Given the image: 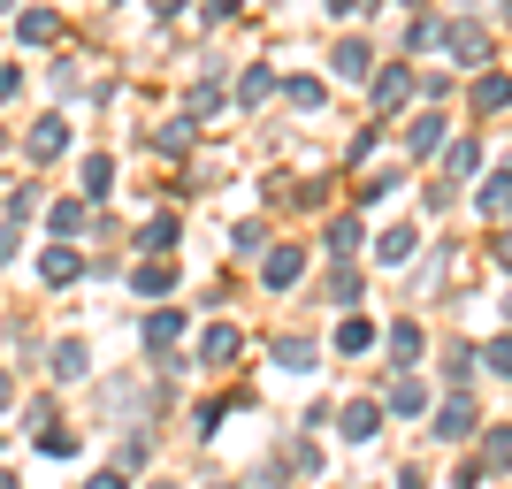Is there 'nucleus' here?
<instances>
[{"label": "nucleus", "mask_w": 512, "mask_h": 489, "mask_svg": "<svg viewBox=\"0 0 512 489\" xmlns=\"http://www.w3.org/2000/svg\"><path fill=\"white\" fill-rule=\"evenodd\" d=\"M169 283H176V260L169 253H146L138 268H130V291H138V298H161Z\"/></svg>", "instance_id": "7"}, {"label": "nucleus", "mask_w": 512, "mask_h": 489, "mask_svg": "<svg viewBox=\"0 0 512 489\" xmlns=\"http://www.w3.org/2000/svg\"><path fill=\"white\" fill-rule=\"evenodd\" d=\"M107 192H115V161H107V153H85V169H77V199L100 207Z\"/></svg>", "instance_id": "8"}, {"label": "nucleus", "mask_w": 512, "mask_h": 489, "mask_svg": "<svg viewBox=\"0 0 512 489\" xmlns=\"http://www.w3.org/2000/svg\"><path fill=\"white\" fill-rule=\"evenodd\" d=\"M390 360H421V329H413V321L390 329Z\"/></svg>", "instance_id": "28"}, {"label": "nucleus", "mask_w": 512, "mask_h": 489, "mask_svg": "<svg viewBox=\"0 0 512 489\" xmlns=\"http://www.w3.org/2000/svg\"><path fill=\"white\" fill-rule=\"evenodd\" d=\"M482 214H512V161L490 176V184H482Z\"/></svg>", "instance_id": "22"}, {"label": "nucleus", "mask_w": 512, "mask_h": 489, "mask_svg": "<svg viewBox=\"0 0 512 489\" xmlns=\"http://www.w3.org/2000/svg\"><path fill=\"white\" fill-rule=\"evenodd\" d=\"M413 245H421V237H413V222H398V230H383V237H375V260H383V268H406V260H413Z\"/></svg>", "instance_id": "12"}, {"label": "nucleus", "mask_w": 512, "mask_h": 489, "mask_svg": "<svg viewBox=\"0 0 512 489\" xmlns=\"http://www.w3.org/2000/svg\"><path fill=\"white\" fill-rule=\"evenodd\" d=\"M199 8H207V23H230L237 8H245V0H199Z\"/></svg>", "instance_id": "38"}, {"label": "nucleus", "mask_w": 512, "mask_h": 489, "mask_svg": "<svg viewBox=\"0 0 512 489\" xmlns=\"http://www.w3.org/2000/svg\"><path fill=\"white\" fill-rule=\"evenodd\" d=\"M482 367H490V375H512V329H505V337H490V344H482Z\"/></svg>", "instance_id": "29"}, {"label": "nucleus", "mask_w": 512, "mask_h": 489, "mask_svg": "<svg viewBox=\"0 0 512 489\" xmlns=\"http://www.w3.org/2000/svg\"><path fill=\"white\" fill-rule=\"evenodd\" d=\"M268 92H276V77H268V69H245V85H237V100H245V107H260Z\"/></svg>", "instance_id": "30"}, {"label": "nucleus", "mask_w": 512, "mask_h": 489, "mask_svg": "<svg viewBox=\"0 0 512 489\" xmlns=\"http://www.w3.org/2000/svg\"><path fill=\"white\" fill-rule=\"evenodd\" d=\"M77 276H85V253H77L69 237H62V245H46V253H39V283H46V291H69V283H77Z\"/></svg>", "instance_id": "2"}, {"label": "nucleus", "mask_w": 512, "mask_h": 489, "mask_svg": "<svg viewBox=\"0 0 512 489\" xmlns=\"http://www.w3.org/2000/svg\"><path fill=\"white\" fill-rule=\"evenodd\" d=\"M444 46L459 62H490V31H482V23H444Z\"/></svg>", "instance_id": "9"}, {"label": "nucleus", "mask_w": 512, "mask_h": 489, "mask_svg": "<svg viewBox=\"0 0 512 489\" xmlns=\"http://www.w3.org/2000/svg\"><path fill=\"white\" fill-rule=\"evenodd\" d=\"M367 62H375V54H367V39H344L337 54H329V69H337V77H367Z\"/></svg>", "instance_id": "19"}, {"label": "nucleus", "mask_w": 512, "mask_h": 489, "mask_svg": "<svg viewBox=\"0 0 512 489\" xmlns=\"http://www.w3.org/2000/svg\"><path fill=\"white\" fill-rule=\"evenodd\" d=\"M23 428H31V436H39V428H54V398H31V405H23Z\"/></svg>", "instance_id": "35"}, {"label": "nucleus", "mask_w": 512, "mask_h": 489, "mask_svg": "<svg viewBox=\"0 0 512 489\" xmlns=\"http://www.w3.org/2000/svg\"><path fill=\"white\" fill-rule=\"evenodd\" d=\"M192 138H199V115H169V123L153 130V153H161V161H184Z\"/></svg>", "instance_id": "4"}, {"label": "nucleus", "mask_w": 512, "mask_h": 489, "mask_svg": "<svg viewBox=\"0 0 512 489\" xmlns=\"http://www.w3.org/2000/svg\"><path fill=\"white\" fill-rule=\"evenodd\" d=\"M0 489H23V482H16V474H8V467H0Z\"/></svg>", "instance_id": "44"}, {"label": "nucleus", "mask_w": 512, "mask_h": 489, "mask_svg": "<svg viewBox=\"0 0 512 489\" xmlns=\"http://www.w3.org/2000/svg\"><path fill=\"white\" fill-rule=\"evenodd\" d=\"M276 367L306 375V367H314V337H283V344H276Z\"/></svg>", "instance_id": "23"}, {"label": "nucleus", "mask_w": 512, "mask_h": 489, "mask_svg": "<svg viewBox=\"0 0 512 489\" xmlns=\"http://www.w3.org/2000/svg\"><path fill=\"white\" fill-rule=\"evenodd\" d=\"M199 360H237V329H207V337H199Z\"/></svg>", "instance_id": "25"}, {"label": "nucleus", "mask_w": 512, "mask_h": 489, "mask_svg": "<svg viewBox=\"0 0 512 489\" xmlns=\"http://www.w3.org/2000/svg\"><path fill=\"white\" fill-rule=\"evenodd\" d=\"M138 245H146V253H169L176 245V214H153L146 230H138Z\"/></svg>", "instance_id": "24"}, {"label": "nucleus", "mask_w": 512, "mask_h": 489, "mask_svg": "<svg viewBox=\"0 0 512 489\" xmlns=\"http://www.w3.org/2000/svg\"><path fill=\"white\" fill-rule=\"evenodd\" d=\"M0 451H8V436H0Z\"/></svg>", "instance_id": "48"}, {"label": "nucleus", "mask_w": 512, "mask_h": 489, "mask_svg": "<svg viewBox=\"0 0 512 489\" xmlns=\"http://www.w3.org/2000/svg\"><path fill=\"white\" fill-rule=\"evenodd\" d=\"M474 169H482V146H474V138L444 146V176H451V184H459V176H474Z\"/></svg>", "instance_id": "20"}, {"label": "nucleus", "mask_w": 512, "mask_h": 489, "mask_svg": "<svg viewBox=\"0 0 512 489\" xmlns=\"http://www.w3.org/2000/svg\"><path fill=\"white\" fill-rule=\"evenodd\" d=\"M375 428H383V405H375V398L344 405V444H375Z\"/></svg>", "instance_id": "11"}, {"label": "nucleus", "mask_w": 512, "mask_h": 489, "mask_svg": "<svg viewBox=\"0 0 512 489\" xmlns=\"http://www.w3.org/2000/svg\"><path fill=\"white\" fill-rule=\"evenodd\" d=\"M85 222H92V199H62V207L46 214V230H54V237H85Z\"/></svg>", "instance_id": "14"}, {"label": "nucleus", "mask_w": 512, "mask_h": 489, "mask_svg": "<svg viewBox=\"0 0 512 489\" xmlns=\"http://www.w3.org/2000/svg\"><path fill=\"white\" fill-rule=\"evenodd\" d=\"M337 344H344V352H367V344H375V329H367V321H344Z\"/></svg>", "instance_id": "34"}, {"label": "nucleus", "mask_w": 512, "mask_h": 489, "mask_svg": "<svg viewBox=\"0 0 512 489\" xmlns=\"http://www.w3.org/2000/svg\"><path fill=\"white\" fill-rule=\"evenodd\" d=\"M352 8H367V0H329V16H352Z\"/></svg>", "instance_id": "41"}, {"label": "nucleus", "mask_w": 512, "mask_h": 489, "mask_svg": "<svg viewBox=\"0 0 512 489\" xmlns=\"http://www.w3.org/2000/svg\"><path fill=\"white\" fill-rule=\"evenodd\" d=\"M505 23H512V0H505Z\"/></svg>", "instance_id": "47"}, {"label": "nucleus", "mask_w": 512, "mask_h": 489, "mask_svg": "<svg viewBox=\"0 0 512 489\" xmlns=\"http://www.w3.org/2000/svg\"><path fill=\"white\" fill-rule=\"evenodd\" d=\"M321 245H329V260H352V253H360V214H337Z\"/></svg>", "instance_id": "16"}, {"label": "nucleus", "mask_w": 512, "mask_h": 489, "mask_svg": "<svg viewBox=\"0 0 512 489\" xmlns=\"http://www.w3.org/2000/svg\"><path fill=\"white\" fill-rule=\"evenodd\" d=\"M16 92H23V62H0V107L16 100Z\"/></svg>", "instance_id": "36"}, {"label": "nucleus", "mask_w": 512, "mask_h": 489, "mask_svg": "<svg viewBox=\"0 0 512 489\" xmlns=\"http://www.w3.org/2000/svg\"><path fill=\"white\" fill-rule=\"evenodd\" d=\"M8 405H16V375H8V367H0V413H8Z\"/></svg>", "instance_id": "40"}, {"label": "nucleus", "mask_w": 512, "mask_h": 489, "mask_svg": "<svg viewBox=\"0 0 512 489\" xmlns=\"http://www.w3.org/2000/svg\"><path fill=\"white\" fill-rule=\"evenodd\" d=\"M383 405H390V413H421V405H428V390H421V383H398Z\"/></svg>", "instance_id": "32"}, {"label": "nucleus", "mask_w": 512, "mask_h": 489, "mask_svg": "<svg viewBox=\"0 0 512 489\" xmlns=\"http://www.w3.org/2000/svg\"><path fill=\"white\" fill-rule=\"evenodd\" d=\"M31 444H39L46 459H77V451H85V436H77V428H39Z\"/></svg>", "instance_id": "18"}, {"label": "nucleus", "mask_w": 512, "mask_h": 489, "mask_svg": "<svg viewBox=\"0 0 512 489\" xmlns=\"http://www.w3.org/2000/svg\"><path fill=\"white\" fill-rule=\"evenodd\" d=\"M16 39L23 46H54V39H62V16H54V8H23V16H16Z\"/></svg>", "instance_id": "10"}, {"label": "nucleus", "mask_w": 512, "mask_h": 489, "mask_svg": "<svg viewBox=\"0 0 512 489\" xmlns=\"http://www.w3.org/2000/svg\"><path fill=\"white\" fill-rule=\"evenodd\" d=\"M138 337H146V352H169V344L184 337V314H176V306H161V314H146V329H138Z\"/></svg>", "instance_id": "13"}, {"label": "nucleus", "mask_w": 512, "mask_h": 489, "mask_svg": "<svg viewBox=\"0 0 512 489\" xmlns=\"http://www.w3.org/2000/svg\"><path fill=\"white\" fill-rule=\"evenodd\" d=\"M299 276H306V253H299V245H276V253L260 260V283H268V291H291Z\"/></svg>", "instance_id": "5"}, {"label": "nucleus", "mask_w": 512, "mask_h": 489, "mask_svg": "<svg viewBox=\"0 0 512 489\" xmlns=\"http://www.w3.org/2000/svg\"><path fill=\"white\" fill-rule=\"evenodd\" d=\"M406 100H413V77L406 69H383V77H375V107L390 115V107H406Z\"/></svg>", "instance_id": "17"}, {"label": "nucleus", "mask_w": 512, "mask_h": 489, "mask_svg": "<svg viewBox=\"0 0 512 489\" xmlns=\"http://www.w3.org/2000/svg\"><path fill=\"white\" fill-rule=\"evenodd\" d=\"M436 436H444V444H467V436H474V398H467V390L436 405Z\"/></svg>", "instance_id": "6"}, {"label": "nucleus", "mask_w": 512, "mask_h": 489, "mask_svg": "<svg viewBox=\"0 0 512 489\" xmlns=\"http://www.w3.org/2000/svg\"><path fill=\"white\" fill-rule=\"evenodd\" d=\"M39 207H46L39 184H8V192H0V214H8V222H31Z\"/></svg>", "instance_id": "15"}, {"label": "nucleus", "mask_w": 512, "mask_h": 489, "mask_svg": "<svg viewBox=\"0 0 512 489\" xmlns=\"http://www.w3.org/2000/svg\"><path fill=\"white\" fill-rule=\"evenodd\" d=\"M283 100H291V107H321V77H291V85H283Z\"/></svg>", "instance_id": "33"}, {"label": "nucleus", "mask_w": 512, "mask_h": 489, "mask_svg": "<svg viewBox=\"0 0 512 489\" xmlns=\"http://www.w3.org/2000/svg\"><path fill=\"white\" fill-rule=\"evenodd\" d=\"M85 489H123V467H100V474H92Z\"/></svg>", "instance_id": "39"}, {"label": "nucleus", "mask_w": 512, "mask_h": 489, "mask_svg": "<svg viewBox=\"0 0 512 489\" xmlns=\"http://www.w3.org/2000/svg\"><path fill=\"white\" fill-rule=\"evenodd\" d=\"M413 153H444V115H421V123H413Z\"/></svg>", "instance_id": "27"}, {"label": "nucleus", "mask_w": 512, "mask_h": 489, "mask_svg": "<svg viewBox=\"0 0 512 489\" xmlns=\"http://www.w3.org/2000/svg\"><path fill=\"white\" fill-rule=\"evenodd\" d=\"M16 245H23V222H0V268L16 260Z\"/></svg>", "instance_id": "37"}, {"label": "nucleus", "mask_w": 512, "mask_h": 489, "mask_svg": "<svg viewBox=\"0 0 512 489\" xmlns=\"http://www.w3.org/2000/svg\"><path fill=\"white\" fill-rule=\"evenodd\" d=\"M474 367H482V352H474V344H451V352H444V375H451V383H467Z\"/></svg>", "instance_id": "26"}, {"label": "nucleus", "mask_w": 512, "mask_h": 489, "mask_svg": "<svg viewBox=\"0 0 512 489\" xmlns=\"http://www.w3.org/2000/svg\"><path fill=\"white\" fill-rule=\"evenodd\" d=\"M46 375H54V383H85V375H92V344L85 337H62L54 352H46Z\"/></svg>", "instance_id": "3"}, {"label": "nucleus", "mask_w": 512, "mask_h": 489, "mask_svg": "<svg viewBox=\"0 0 512 489\" xmlns=\"http://www.w3.org/2000/svg\"><path fill=\"white\" fill-rule=\"evenodd\" d=\"M482 467H512V428H490V444H482Z\"/></svg>", "instance_id": "31"}, {"label": "nucleus", "mask_w": 512, "mask_h": 489, "mask_svg": "<svg viewBox=\"0 0 512 489\" xmlns=\"http://www.w3.org/2000/svg\"><path fill=\"white\" fill-rule=\"evenodd\" d=\"M176 8H184V0H153V16H176Z\"/></svg>", "instance_id": "43"}, {"label": "nucleus", "mask_w": 512, "mask_h": 489, "mask_svg": "<svg viewBox=\"0 0 512 489\" xmlns=\"http://www.w3.org/2000/svg\"><path fill=\"white\" fill-rule=\"evenodd\" d=\"M0 153H8V123H0Z\"/></svg>", "instance_id": "46"}, {"label": "nucleus", "mask_w": 512, "mask_h": 489, "mask_svg": "<svg viewBox=\"0 0 512 489\" xmlns=\"http://www.w3.org/2000/svg\"><path fill=\"white\" fill-rule=\"evenodd\" d=\"M23 153H31V169H39V161H62L69 153V115H39V123L23 130Z\"/></svg>", "instance_id": "1"}, {"label": "nucleus", "mask_w": 512, "mask_h": 489, "mask_svg": "<svg viewBox=\"0 0 512 489\" xmlns=\"http://www.w3.org/2000/svg\"><path fill=\"white\" fill-rule=\"evenodd\" d=\"M497 260H505V268H512V230H505V237H497Z\"/></svg>", "instance_id": "42"}, {"label": "nucleus", "mask_w": 512, "mask_h": 489, "mask_svg": "<svg viewBox=\"0 0 512 489\" xmlns=\"http://www.w3.org/2000/svg\"><path fill=\"white\" fill-rule=\"evenodd\" d=\"M0 16H16V0H0Z\"/></svg>", "instance_id": "45"}, {"label": "nucleus", "mask_w": 512, "mask_h": 489, "mask_svg": "<svg viewBox=\"0 0 512 489\" xmlns=\"http://www.w3.org/2000/svg\"><path fill=\"white\" fill-rule=\"evenodd\" d=\"M474 107H482V115H497V107H512V77H505V69L474 85Z\"/></svg>", "instance_id": "21"}]
</instances>
